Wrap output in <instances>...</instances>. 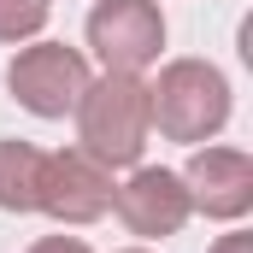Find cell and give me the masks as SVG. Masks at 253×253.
I'll return each instance as SVG.
<instances>
[{
    "label": "cell",
    "mask_w": 253,
    "mask_h": 253,
    "mask_svg": "<svg viewBox=\"0 0 253 253\" xmlns=\"http://www.w3.org/2000/svg\"><path fill=\"white\" fill-rule=\"evenodd\" d=\"M71 118H77V147L88 159H100L106 171L141 165L153 118H147V83L135 71H100V77H88V88H83V100H77Z\"/></svg>",
    "instance_id": "6da1fadb"
},
{
    "label": "cell",
    "mask_w": 253,
    "mask_h": 253,
    "mask_svg": "<svg viewBox=\"0 0 253 253\" xmlns=\"http://www.w3.org/2000/svg\"><path fill=\"white\" fill-rule=\"evenodd\" d=\"M147 118L165 141L200 147L230 124V77L212 59H165L147 83Z\"/></svg>",
    "instance_id": "7a4b0ae2"
},
{
    "label": "cell",
    "mask_w": 253,
    "mask_h": 253,
    "mask_svg": "<svg viewBox=\"0 0 253 253\" xmlns=\"http://www.w3.org/2000/svg\"><path fill=\"white\" fill-rule=\"evenodd\" d=\"M88 77L94 71L83 59V47H65V42H30L6 65V88L30 118H71Z\"/></svg>",
    "instance_id": "3957f363"
},
{
    "label": "cell",
    "mask_w": 253,
    "mask_h": 253,
    "mask_svg": "<svg viewBox=\"0 0 253 253\" xmlns=\"http://www.w3.org/2000/svg\"><path fill=\"white\" fill-rule=\"evenodd\" d=\"M88 47L106 71H147L165 53V12L159 0H94L88 12Z\"/></svg>",
    "instance_id": "277c9868"
},
{
    "label": "cell",
    "mask_w": 253,
    "mask_h": 253,
    "mask_svg": "<svg viewBox=\"0 0 253 253\" xmlns=\"http://www.w3.org/2000/svg\"><path fill=\"white\" fill-rule=\"evenodd\" d=\"M112 171L100 159H88L83 147H59V153H42V189H36V212H47L53 224H94L112 212Z\"/></svg>",
    "instance_id": "5b68a950"
},
{
    "label": "cell",
    "mask_w": 253,
    "mask_h": 253,
    "mask_svg": "<svg viewBox=\"0 0 253 253\" xmlns=\"http://www.w3.org/2000/svg\"><path fill=\"white\" fill-rule=\"evenodd\" d=\"M177 177H183V189H189V206L200 218H212V224H242L253 212V159L242 147H212V141H200Z\"/></svg>",
    "instance_id": "8992f818"
},
{
    "label": "cell",
    "mask_w": 253,
    "mask_h": 253,
    "mask_svg": "<svg viewBox=\"0 0 253 253\" xmlns=\"http://www.w3.org/2000/svg\"><path fill=\"white\" fill-rule=\"evenodd\" d=\"M112 212H118V224H124L129 236H141V242H165V236H177L194 218L183 177L165 171V165H129V177L112 189Z\"/></svg>",
    "instance_id": "52a82bcc"
},
{
    "label": "cell",
    "mask_w": 253,
    "mask_h": 253,
    "mask_svg": "<svg viewBox=\"0 0 253 253\" xmlns=\"http://www.w3.org/2000/svg\"><path fill=\"white\" fill-rule=\"evenodd\" d=\"M36 189H42V147L6 135L0 141V212H36Z\"/></svg>",
    "instance_id": "ba28073f"
},
{
    "label": "cell",
    "mask_w": 253,
    "mask_h": 253,
    "mask_svg": "<svg viewBox=\"0 0 253 253\" xmlns=\"http://www.w3.org/2000/svg\"><path fill=\"white\" fill-rule=\"evenodd\" d=\"M53 18V0H0V42L18 47V42H36Z\"/></svg>",
    "instance_id": "9c48e42d"
},
{
    "label": "cell",
    "mask_w": 253,
    "mask_h": 253,
    "mask_svg": "<svg viewBox=\"0 0 253 253\" xmlns=\"http://www.w3.org/2000/svg\"><path fill=\"white\" fill-rule=\"evenodd\" d=\"M24 253H94L83 236H42V242H30Z\"/></svg>",
    "instance_id": "30bf717a"
},
{
    "label": "cell",
    "mask_w": 253,
    "mask_h": 253,
    "mask_svg": "<svg viewBox=\"0 0 253 253\" xmlns=\"http://www.w3.org/2000/svg\"><path fill=\"white\" fill-rule=\"evenodd\" d=\"M206 253H253V236H248V230H230V236H218Z\"/></svg>",
    "instance_id": "8fae6325"
},
{
    "label": "cell",
    "mask_w": 253,
    "mask_h": 253,
    "mask_svg": "<svg viewBox=\"0 0 253 253\" xmlns=\"http://www.w3.org/2000/svg\"><path fill=\"white\" fill-rule=\"evenodd\" d=\"M118 253H147V248H118Z\"/></svg>",
    "instance_id": "7c38bea8"
}]
</instances>
